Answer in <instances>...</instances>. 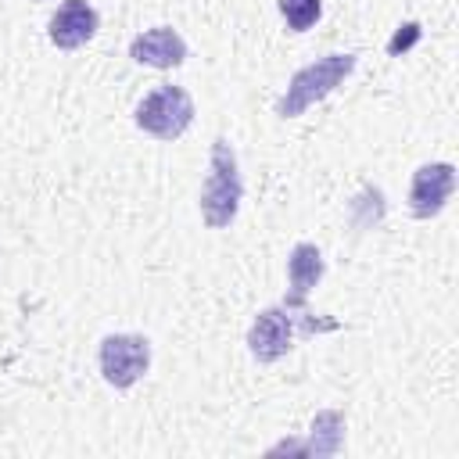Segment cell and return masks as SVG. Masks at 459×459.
Listing matches in <instances>:
<instances>
[{"label": "cell", "instance_id": "cell-6", "mask_svg": "<svg viewBox=\"0 0 459 459\" xmlns=\"http://www.w3.org/2000/svg\"><path fill=\"white\" fill-rule=\"evenodd\" d=\"M452 190H455V169L448 161L420 165L409 183V212L416 219H430L448 204Z\"/></svg>", "mask_w": 459, "mask_h": 459}, {"label": "cell", "instance_id": "cell-3", "mask_svg": "<svg viewBox=\"0 0 459 459\" xmlns=\"http://www.w3.org/2000/svg\"><path fill=\"white\" fill-rule=\"evenodd\" d=\"M359 57L355 54H326L305 68H298L283 90V97L276 100V115L280 118H298L305 108H312L316 100L330 97L351 72H355Z\"/></svg>", "mask_w": 459, "mask_h": 459}, {"label": "cell", "instance_id": "cell-9", "mask_svg": "<svg viewBox=\"0 0 459 459\" xmlns=\"http://www.w3.org/2000/svg\"><path fill=\"white\" fill-rule=\"evenodd\" d=\"M323 269H326V262H323V251L316 244H308V240L294 244L290 247V258H287V283H290V290H287L283 305L301 308L305 298H308V290L323 280Z\"/></svg>", "mask_w": 459, "mask_h": 459}, {"label": "cell", "instance_id": "cell-2", "mask_svg": "<svg viewBox=\"0 0 459 459\" xmlns=\"http://www.w3.org/2000/svg\"><path fill=\"white\" fill-rule=\"evenodd\" d=\"M244 197V179L237 169V151L230 147L226 136H219L212 143V161H208V176L201 183V215L212 230H226L237 219Z\"/></svg>", "mask_w": 459, "mask_h": 459}, {"label": "cell", "instance_id": "cell-10", "mask_svg": "<svg viewBox=\"0 0 459 459\" xmlns=\"http://www.w3.org/2000/svg\"><path fill=\"white\" fill-rule=\"evenodd\" d=\"M276 7H280V14H283L290 32L312 29L319 22V14H323V0H280Z\"/></svg>", "mask_w": 459, "mask_h": 459}, {"label": "cell", "instance_id": "cell-1", "mask_svg": "<svg viewBox=\"0 0 459 459\" xmlns=\"http://www.w3.org/2000/svg\"><path fill=\"white\" fill-rule=\"evenodd\" d=\"M316 333V330H337L333 319H316L305 305L290 308V305H273L262 308L247 330V351L258 362H276L294 348V333Z\"/></svg>", "mask_w": 459, "mask_h": 459}, {"label": "cell", "instance_id": "cell-8", "mask_svg": "<svg viewBox=\"0 0 459 459\" xmlns=\"http://www.w3.org/2000/svg\"><path fill=\"white\" fill-rule=\"evenodd\" d=\"M129 57L136 65H151V68H176L186 61V39L172 25H154L133 39Z\"/></svg>", "mask_w": 459, "mask_h": 459}, {"label": "cell", "instance_id": "cell-7", "mask_svg": "<svg viewBox=\"0 0 459 459\" xmlns=\"http://www.w3.org/2000/svg\"><path fill=\"white\" fill-rule=\"evenodd\" d=\"M97 29H100V14L93 11V4H86V0H65L54 11V18H50L47 36H50V43L57 50H75V47L90 43L97 36Z\"/></svg>", "mask_w": 459, "mask_h": 459}, {"label": "cell", "instance_id": "cell-5", "mask_svg": "<svg viewBox=\"0 0 459 459\" xmlns=\"http://www.w3.org/2000/svg\"><path fill=\"white\" fill-rule=\"evenodd\" d=\"M100 373L111 387H133L151 366V341L140 333H108L100 341Z\"/></svg>", "mask_w": 459, "mask_h": 459}, {"label": "cell", "instance_id": "cell-4", "mask_svg": "<svg viewBox=\"0 0 459 459\" xmlns=\"http://www.w3.org/2000/svg\"><path fill=\"white\" fill-rule=\"evenodd\" d=\"M136 126L154 140H179L194 122V100L183 86H154L136 104Z\"/></svg>", "mask_w": 459, "mask_h": 459}]
</instances>
